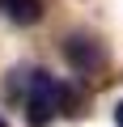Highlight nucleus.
<instances>
[{
  "mask_svg": "<svg viewBox=\"0 0 123 127\" xmlns=\"http://www.w3.org/2000/svg\"><path fill=\"white\" fill-rule=\"evenodd\" d=\"M21 76H26L21 106H26V123H30V127H47V123H55L59 114H68V110L77 106V93L59 81V76H51V72H42V68H30V72H21Z\"/></svg>",
  "mask_w": 123,
  "mask_h": 127,
  "instance_id": "obj_1",
  "label": "nucleus"
},
{
  "mask_svg": "<svg viewBox=\"0 0 123 127\" xmlns=\"http://www.w3.org/2000/svg\"><path fill=\"white\" fill-rule=\"evenodd\" d=\"M64 55H68V64H72L81 76H98L102 64H106L102 42H93V38H85V34H72V38L64 42Z\"/></svg>",
  "mask_w": 123,
  "mask_h": 127,
  "instance_id": "obj_2",
  "label": "nucleus"
},
{
  "mask_svg": "<svg viewBox=\"0 0 123 127\" xmlns=\"http://www.w3.org/2000/svg\"><path fill=\"white\" fill-rule=\"evenodd\" d=\"M0 13L17 26H34L42 21V0H0Z\"/></svg>",
  "mask_w": 123,
  "mask_h": 127,
  "instance_id": "obj_3",
  "label": "nucleus"
},
{
  "mask_svg": "<svg viewBox=\"0 0 123 127\" xmlns=\"http://www.w3.org/2000/svg\"><path fill=\"white\" fill-rule=\"evenodd\" d=\"M115 127H123V97L115 102Z\"/></svg>",
  "mask_w": 123,
  "mask_h": 127,
  "instance_id": "obj_4",
  "label": "nucleus"
},
{
  "mask_svg": "<svg viewBox=\"0 0 123 127\" xmlns=\"http://www.w3.org/2000/svg\"><path fill=\"white\" fill-rule=\"evenodd\" d=\"M0 127H9V123H4V119H0Z\"/></svg>",
  "mask_w": 123,
  "mask_h": 127,
  "instance_id": "obj_5",
  "label": "nucleus"
}]
</instances>
